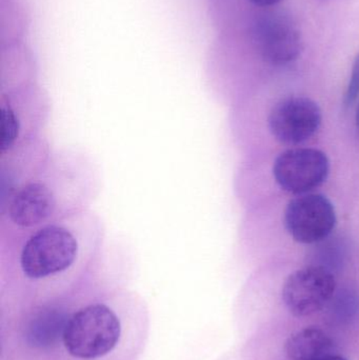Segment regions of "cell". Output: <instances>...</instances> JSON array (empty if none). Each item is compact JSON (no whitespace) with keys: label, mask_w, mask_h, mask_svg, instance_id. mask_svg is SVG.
<instances>
[{"label":"cell","mask_w":359,"mask_h":360,"mask_svg":"<svg viewBox=\"0 0 359 360\" xmlns=\"http://www.w3.org/2000/svg\"><path fill=\"white\" fill-rule=\"evenodd\" d=\"M80 245L71 229L60 222L46 224L31 235L20 252L21 270L31 279L65 272L75 264Z\"/></svg>","instance_id":"cell-1"},{"label":"cell","mask_w":359,"mask_h":360,"mask_svg":"<svg viewBox=\"0 0 359 360\" xmlns=\"http://www.w3.org/2000/svg\"><path fill=\"white\" fill-rule=\"evenodd\" d=\"M120 334L122 327L115 313L105 304H92L67 319L63 340L72 356L95 359L111 352Z\"/></svg>","instance_id":"cell-2"},{"label":"cell","mask_w":359,"mask_h":360,"mask_svg":"<svg viewBox=\"0 0 359 360\" xmlns=\"http://www.w3.org/2000/svg\"><path fill=\"white\" fill-rule=\"evenodd\" d=\"M337 279L326 266H312L289 275L282 287V300L297 317L322 311L335 296Z\"/></svg>","instance_id":"cell-3"},{"label":"cell","mask_w":359,"mask_h":360,"mask_svg":"<svg viewBox=\"0 0 359 360\" xmlns=\"http://www.w3.org/2000/svg\"><path fill=\"white\" fill-rule=\"evenodd\" d=\"M334 205L322 194L299 195L285 211V224L295 241L305 245L320 243L337 226Z\"/></svg>","instance_id":"cell-4"},{"label":"cell","mask_w":359,"mask_h":360,"mask_svg":"<svg viewBox=\"0 0 359 360\" xmlns=\"http://www.w3.org/2000/svg\"><path fill=\"white\" fill-rule=\"evenodd\" d=\"M330 173V162L324 152L312 148L282 152L273 165L278 186L295 195L308 194L322 186Z\"/></svg>","instance_id":"cell-5"},{"label":"cell","mask_w":359,"mask_h":360,"mask_svg":"<svg viewBox=\"0 0 359 360\" xmlns=\"http://www.w3.org/2000/svg\"><path fill=\"white\" fill-rule=\"evenodd\" d=\"M253 39L263 60L286 65L301 56L303 40L296 25L280 12L259 15L253 25Z\"/></svg>","instance_id":"cell-6"},{"label":"cell","mask_w":359,"mask_h":360,"mask_svg":"<svg viewBox=\"0 0 359 360\" xmlns=\"http://www.w3.org/2000/svg\"><path fill=\"white\" fill-rule=\"evenodd\" d=\"M320 105L303 96L282 99L274 105L268 118L272 135L286 145L306 143L322 126Z\"/></svg>","instance_id":"cell-7"},{"label":"cell","mask_w":359,"mask_h":360,"mask_svg":"<svg viewBox=\"0 0 359 360\" xmlns=\"http://www.w3.org/2000/svg\"><path fill=\"white\" fill-rule=\"evenodd\" d=\"M56 207L53 188L46 182L32 181L13 195L8 202V218L19 228H35L48 221Z\"/></svg>","instance_id":"cell-8"},{"label":"cell","mask_w":359,"mask_h":360,"mask_svg":"<svg viewBox=\"0 0 359 360\" xmlns=\"http://www.w3.org/2000/svg\"><path fill=\"white\" fill-rule=\"evenodd\" d=\"M335 345L327 332L318 327H307L291 335L286 342L290 360H318L334 354Z\"/></svg>","instance_id":"cell-9"},{"label":"cell","mask_w":359,"mask_h":360,"mask_svg":"<svg viewBox=\"0 0 359 360\" xmlns=\"http://www.w3.org/2000/svg\"><path fill=\"white\" fill-rule=\"evenodd\" d=\"M67 321L60 311L54 309L44 311L37 315L30 327V340L34 346L38 347L54 344L60 335L63 336Z\"/></svg>","instance_id":"cell-10"},{"label":"cell","mask_w":359,"mask_h":360,"mask_svg":"<svg viewBox=\"0 0 359 360\" xmlns=\"http://www.w3.org/2000/svg\"><path fill=\"white\" fill-rule=\"evenodd\" d=\"M1 154L4 155L6 152H10L16 145L21 131V120L19 114L12 107L10 101H6V99L1 101Z\"/></svg>","instance_id":"cell-11"},{"label":"cell","mask_w":359,"mask_h":360,"mask_svg":"<svg viewBox=\"0 0 359 360\" xmlns=\"http://www.w3.org/2000/svg\"><path fill=\"white\" fill-rule=\"evenodd\" d=\"M350 293L346 295L339 296L335 300L334 313L339 321L341 319H352L356 314L359 309V302L353 296L349 295Z\"/></svg>","instance_id":"cell-12"},{"label":"cell","mask_w":359,"mask_h":360,"mask_svg":"<svg viewBox=\"0 0 359 360\" xmlns=\"http://www.w3.org/2000/svg\"><path fill=\"white\" fill-rule=\"evenodd\" d=\"M359 96V54L354 60L353 67H352L351 76H350L349 82H348L347 89H346L344 103L347 107L353 105L358 101Z\"/></svg>","instance_id":"cell-13"},{"label":"cell","mask_w":359,"mask_h":360,"mask_svg":"<svg viewBox=\"0 0 359 360\" xmlns=\"http://www.w3.org/2000/svg\"><path fill=\"white\" fill-rule=\"evenodd\" d=\"M250 1L256 4V6H263V8H269V6L280 4L282 0H250Z\"/></svg>","instance_id":"cell-14"},{"label":"cell","mask_w":359,"mask_h":360,"mask_svg":"<svg viewBox=\"0 0 359 360\" xmlns=\"http://www.w3.org/2000/svg\"><path fill=\"white\" fill-rule=\"evenodd\" d=\"M318 360H347L345 357L341 356V355L331 354L328 356L324 357V359Z\"/></svg>","instance_id":"cell-15"},{"label":"cell","mask_w":359,"mask_h":360,"mask_svg":"<svg viewBox=\"0 0 359 360\" xmlns=\"http://www.w3.org/2000/svg\"><path fill=\"white\" fill-rule=\"evenodd\" d=\"M356 124H358V128L359 127V103L358 107V112H356Z\"/></svg>","instance_id":"cell-16"},{"label":"cell","mask_w":359,"mask_h":360,"mask_svg":"<svg viewBox=\"0 0 359 360\" xmlns=\"http://www.w3.org/2000/svg\"><path fill=\"white\" fill-rule=\"evenodd\" d=\"M358 134H359V127H358Z\"/></svg>","instance_id":"cell-17"}]
</instances>
